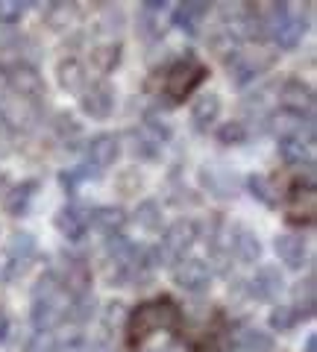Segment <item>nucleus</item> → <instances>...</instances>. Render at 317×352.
Returning <instances> with one entry per match:
<instances>
[{
	"label": "nucleus",
	"mask_w": 317,
	"mask_h": 352,
	"mask_svg": "<svg viewBox=\"0 0 317 352\" xmlns=\"http://www.w3.org/2000/svg\"><path fill=\"white\" fill-rule=\"evenodd\" d=\"M229 250H232L235 258L244 261V264H256L261 258V241H259V235L253 232V229H244V226H238L235 235L229 238Z\"/></svg>",
	"instance_id": "17"
},
{
	"label": "nucleus",
	"mask_w": 317,
	"mask_h": 352,
	"mask_svg": "<svg viewBox=\"0 0 317 352\" xmlns=\"http://www.w3.org/2000/svg\"><path fill=\"white\" fill-rule=\"evenodd\" d=\"M200 182L217 200H232V197L241 191V176L232 168H223V164H206L200 170Z\"/></svg>",
	"instance_id": "7"
},
{
	"label": "nucleus",
	"mask_w": 317,
	"mask_h": 352,
	"mask_svg": "<svg viewBox=\"0 0 317 352\" xmlns=\"http://www.w3.org/2000/svg\"><path fill=\"white\" fill-rule=\"evenodd\" d=\"M85 80H89V74H85V65L80 59H62L56 65V82L62 91H68V94H83V88H85Z\"/></svg>",
	"instance_id": "16"
},
{
	"label": "nucleus",
	"mask_w": 317,
	"mask_h": 352,
	"mask_svg": "<svg viewBox=\"0 0 317 352\" xmlns=\"http://www.w3.org/2000/svg\"><path fill=\"white\" fill-rule=\"evenodd\" d=\"M273 250H276L279 261L291 270H300L305 264V241L300 235H279L273 241Z\"/></svg>",
	"instance_id": "19"
},
{
	"label": "nucleus",
	"mask_w": 317,
	"mask_h": 352,
	"mask_svg": "<svg viewBox=\"0 0 317 352\" xmlns=\"http://www.w3.org/2000/svg\"><path fill=\"white\" fill-rule=\"evenodd\" d=\"M311 147V141H305V138H285V141H279V153H282V159L291 162V164H297L305 159V153H309Z\"/></svg>",
	"instance_id": "34"
},
{
	"label": "nucleus",
	"mask_w": 317,
	"mask_h": 352,
	"mask_svg": "<svg viewBox=\"0 0 317 352\" xmlns=\"http://www.w3.org/2000/svg\"><path fill=\"white\" fill-rule=\"evenodd\" d=\"M173 282H177L182 291L200 294V291L209 288L212 270L203 258H179L177 264H173Z\"/></svg>",
	"instance_id": "8"
},
{
	"label": "nucleus",
	"mask_w": 317,
	"mask_h": 352,
	"mask_svg": "<svg viewBox=\"0 0 317 352\" xmlns=\"http://www.w3.org/2000/svg\"><path fill=\"white\" fill-rule=\"evenodd\" d=\"M305 352H317V338L314 335L305 338Z\"/></svg>",
	"instance_id": "45"
},
{
	"label": "nucleus",
	"mask_w": 317,
	"mask_h": 352,
	"mask_svg": "<svg viewBox=\"0 0 317 352\" xmlns=\"http://www.w3.org/2000/svg\"><path fill=\"white\" fill-rule=\"evenodd\" d=\"M36 188H39V182H36V179H27V182L15 185V188L3 197V208H6V214H12V217L27 214L30 200H32V194H36Z\"/></svg>",
	"instance_id": "23"
},
{
	"label": "nucleus",
	"mask_w": 317,
	"mask_h": 352,
	"mask_svg": "<svg viewBox=\"0 0 317 352\" xmlns=\"http://www.w3.org/2000/svg\"><path fill=\"white\" fill-rule=\"evenodd\" d=\"M121 302H112V305H106V323H118L121 320Z\"/></svg>",
	"instance_id": "43"
},
{
	"label": "nucleus",
	"mask_w": 317,
	"mask_h": 352,
	"mask_svg": "<svg viewBox=\"0 0 317 352\" xmlns=\"http://www.w3.org/2000/svg\"><path fill=\"white\" fill-rule=\"evenodd\" d=\"M91 314H94V300L91 296H80V300L74 302V308H68V317L76 320V323H85Z\"/></svg>",
	"instance_id": "38"
},
{
	"label": "nucleus",
	"mask_w": 317,
	"mask_h": 352,
	"mask_svg": "<svg viewBox=\"0 0 317 352\" xmlns=\"http://www.w3.org/2000/svg\"><path fill=\"white\" fill-rule=\"evenodd\" d=\"M27 352H56V338H53V332H36Z\"/></svg>",
	"instance_id": "39"
},
{
	"label": "nucleus",
	"mask_w": 317,
	"mask_h": 352,
	"mask_svg": "<svg viewBox=\"0 0 317 352\" xmlns=\"http://www.w3.org/2000/svg\"><path fill=\"white\" fill-rule=\"evenodd\" d=\"M118 156H121V141H118L115 135H109V132H103V135L91 138L89 144V168H94L97 173L112 168V164L118 162Z\"/></svg>",
	"instance_id": "14"
},
{
	"label": "nucleus",
	"mask_w": 317,
	"mask_h": 352,
	"mask_svg": "<svg viewBox=\"0 0 317 352\" xmlns=\"http://www.w3.org/2000/svg\"><path fill=\"white\" fill-rule=\"evenodd\" d=\"M300 323V311L294 305H276L270 311V329L273 332H291Z\"/></svg>",
	"instance_id": "31"
},
{
	"label": "nucleus",
	"mask_w": 317,
	"mask_h": 352,
	"mask_svg": "<svg viewBox=\"0 0 317 352\" xmlns=\"http://www.w3.org/2000/svg\"><path fill=\"white\" fill-rule=\"evenodd\" d=\"M71 352H85V349H76V346H74V349H71Z\"/></svg>",
	"instance_id": "46"
},
{
	"label": "nucleus",
	"mask_w": 317,
	"mask_h": 352,
	"mask_svg": "<svg viewBox=\"0 0 317 352\" xmlns=\"http://www.w3.org/2000/svg\"><path fill=\"white\" fill-rule=\"evenodd\" d=\"M36 235L30 232H12V238H9L6 244V256L12 261H21V264H30L32 256H36Z\"/></svg>",
	"instance_id": "27"
},
{
	"label": "nucleus",
	"mask_w": 317,
	"mask_h": 352,
	"mask_svg": "<svg viewBox=\"0 0 317 352\" xmlns=\"http://www.w3.org/2000/svg\"><path fill=\"white\" fill-rule=\"evenodd\" d=\"M135 223L141 229H147V232H159L162 229V206L156 200H144V203H138L135 208Z\"/></svg>",
	"instance_id": "29"
},
{
	"label": "nucleus",
	"mask_w": 317,
	"mask_h": 352,
	"mask_svg": "<svg viewBox=\"0 0 317 352\" xmlns=\"http://www.w3.org/2000/svg\"><path fill=\"white\" fill-rule=\"evenodd\" d=\"M80 109L94 120H106L115 112V88L109 82H94L91 88H83Z\"/></svg>",
	"instance_id": "9"
},
{
	"label": "nucleus",
	"mask_w": 317,
	"mask_h": 352,
	"mask_svg": "<svg viewBox=\"0 0 317 352\" xmlns=\"http://www.w3.org/2000/svg\"><path fill=\"white\" fill-rule=\"evenodd\" d=\"M91 223L106 235H118L127 223V212L118 206H100L97 212H91Z\"/></svg>",
	"instance_id": "24"
},
{
	"label": "nucleus",
	"mask_w": 317,
	"mask_h": 352,
	"mask_svg": "<svg viewBox=\"0 0 317 352\" xmlns=\"http://www.w3.org/2000/svg\"><path fill=\"white\" fill-rule=\"evenodd\" d=\"M91 176H97V170L89 168V164H83V168H71V170L59 173V182H62V188H65V191L74 194L76 188H80V182H83V179H91Z\"/></svg>",
	"instance_id": "35"
},
{
	"label": "nucleus",
	"mask_w": 317,
	"mask_h": 352,
	"mask_svg": "<svg viewBox=\"0 0 317 352\" xmlns=\"http://www.w3.org/2000/svg\"><path fill=\"white\" fill-rule=\"evenodd\" d=\"M6 88L21 94V97H30V100H36V103L45 97V80H41V74L36 68H30V65H15V68H9L6 71Z\"/></svg>",
	"instance_id": "10"
},
{
	"label": "nucleus",
	"mask_w": 317,
	"mask_h": 352,
	"mask_svg": "<svg viewBox=\"0 0 317 352\" xmlns=\"http://www.w3.org/2000/svg\"><path fill=\"white\" fill-rule=\"evenodd\" d=\"M76 18H80V9H76L74 3H65V0H59V3H50L45 9V24L50 30H71L76 24Z\"/></svg>",
	"instance_id": "25"
},
{
	"label": "nucleus",
	"mask_w": 317,
	"mask_h": 352,
	"mask_svg": "<svg viewBox=\"0 0 317 352\" xmlns=\"http://www.w3.org/2000/svg\"><path fill=\"white\" fill-rule=\"evenodd\" d=\"M247 124L244 120H229V124H223L221 129H217V141L226 147H235V144H244L247 141Z\"/></svg>",
	"instance_id": "33"
},
{
	"label": "nucleus",
	"mask_w": 317,
	"mask_h": 352,
	"mask_svg": "<svg viewBox=\"0 0 317 352\" xmlns=\"http://www.w3.org/2000/svg\"><path fill=\"white\" fill-rule=\"evenodd\" d=\"M232 352H241V349H238V346H235V349H232Z\"/></svg>",
	"instance_id": "47"
},
{
	"label": "nucleus",
	"mask_w": 317,
	"mask_h": 352,
	"mask_svg": "<svg viewBox=\"0 0 317 352\" xmlns=\"http://www.w3.org/2000/svg\"><path fill=\"white\" fill-rule=\"evenodd\" d=\"M294 296H297L300 302L305 300V311L314 314V276H309L305 282H300V288L294 291Z\"/></svg>",
	"instance_id": "40"
},
{
	"label": "nucleus",
	"mask_w": 317,
	"mask_h": 352,
	"mask_svg": "<svg viewBox=\"0 0 317 352\" xmlns=\"http://www.w3.org/2000/svg\"><path fill=\"white\" fill-rule=\"evenodd\" d=\"M217 115H221V97L217 94L197 97L194 106H191V124H194V129H200V132L209 129L217 120Z\"/></svg>",
	"instance_id": "21"
},
{
	"label": "nucleus",
	"mask_w": 317,
	"mask_h": 352,
	"mask_svg": "<svg viewBox=\"0 0 317 352\" xmlns=\"http://www.w3.org/2000/svg\"><path fill=\"white\" fill-rule=\"evenodd\" d=\"M182 314L179 305L168 300V296H159V300L141 302L127 320V340L129 346H141L144 340H150L156 332H173L179 329Z\"/></svg>",
	"instance_id": "1"
},
{
	"label": "nucleus",
	"mask_w": 317,
	"mask_h": 352,
	"mask_svg": "<svg viewBox=\"0 0 317 352\" xmlns=\"http://www.w3.org/2000/svg\"><path fill=\"white\" fill-rule=\"evenodd\" d=\"M270 36L276 38V44L282 50H291V47H297L300 38L305 36V21L303 18H294L291 12L285 18H279L276 21V27L270 30Z\"/></svg>",
	"instance_id": "20"
},
{
	"label": "nucleus",
	"mask_w": 317,
	"mask_h": 352,
	"mask_svg": "<svg viewBox=\"0 0 317 352\" xmlns=\"http://www.w3.org/2000/svg\"><path fill=\"white\" fill-rule=\"evenodd\" d=\"M27 12V3L21 0H0V24H18Z\"/></svg>",
	"instance_id": "37"
},
{
	"label": "nucleus",
	"mask_w": 317,
	"mask_h": 352,
	"mask_svg": "<svg viewBox=\"0 0 317 352\" xmlns=\"http://www.w3.org/2000/svg\"><path fill=\"white\" fill-rule=\"evenodd\" d=\"M39 120V103L3 88L0 91V124L12 132H27Z\"/></svg>",
	"instance_id": "3"
},
{
	"label": "nucleus",
	"mask_w": 317,
	"mask_h": 352,
	"mask_svg": "<svg viewBox=\"0 0 317 352\" xmlns=\"http://www.w3.org/2000/svg\"><path fill=\"white\" fill-rule=\"evenodd\" d=\"M276 62V53L267 47H256V50H238L235 59H229V76L235 85H244L250 80H256L261 71H267Z\"/></svg>",
	"instance_id": "5"
},
{
	"label": "nucleus",
	"mask_w": 317,
	"mask_h": 352,
	"mask_svg": "<svg viewBox=\"0 0 317 352\" xmlns=\"http://www.w3.org/2000/svg\"><path fill=\"white\" fill-rule=\"evenodd\" d=\"M121 24H124V12L121 9H103V21H100V27L106 30V32H118L121 30Z\"/></svg>",
	"instance_id": "41"
},
{
	"label": "nucleus",
	"mask_w": 317,
	"mask_h": 352,
	"mask_svg": "<svg viewBox=\"0 0 317 352\" xmlns=\"http://www.w3.org/2000/svg\"><path fill=\"white\" fill-rule=\"evenodd\" d=\"M168 138H171L168 124H159V120L147 118L138 129H133V153L138 159H156Z\"/></svg>",
	"instance_id": "6"
},
{
	"label": "nucleus",
	"mask_w": 317,
	"mask_h": 352,
	"mask_svg": "<svg viewBox=\"0 0 317 352\" xmlns=\"http://www.w3.org/2000/svg\"><path fill=\"white\" fill-rule=\"evenodd\" d=\"M56 132H59L65 141H68V132H71V135H80V124H76L71 115L62 112V115H56Z\"/></svg>",
	"instance_id": "42"
},
{
	"label": "nucleus",
	"mask_w": 317,
	"mask_h": 352,
	"mask_svg": "<svg viewBox=\"0 0 317 352\" xmlns=\"http://www.w3.org/2000/svg\"><path fill=\"white\" fill-rule=\"evenodd\" d=\"M247 188H250V194L256 197L259 203H265V206H279V188H276V182L270 179V176H265V173H253L247 179Z\"/></svg>",
	"instance_id": "26"
},
{
	"label": "nucleus",
	"mask_w": 317,
	"mask_h": 352,
	"mask_svg": "<svg viewBox=\"0 0 317 352\" xmlns=\"http://www.w3.org/2000/svg\"><path fill=\"white\" fill-rule=\"evenodd\" d=\"M59 282V288L65 294H71V296H89L91 291V270H89V264L80 261V258H68L65 261V267H62V276H56Z\"/></svg>",
	"instance_id": "12"
},
{
	"label": "nucleus",
	"mask_w": 317,
	"mask_h": 352,
	"mask_svg": "<svg viewBox=\"0 0 317 352\" xmlns=\"http://www.w3.org/2000/svg\"><path fill=\"white\" fill-rule=\"evenodd\" d=\"M238 349L241 352H273V335L261 332V329H244L238 338Z\"/></svg>",
	"instance_id": "30"
},
{
	"label": "nucleus",
	"mask_w": 317,
	"mask_h": 352,
	"mask_svg": "<svg viewBox=\"0 0 317 352\" xmlns=\"http://www.w3.org/2000/svg\"><path fill=\"white\" fill-rule=\"evenodd\" d=\"M282 288H285V279H282L279 267H270V264H265V267L256 270V276L247 282V291L250 296H256V300H276V296L282 294Z\"/></svg>",
	"instance_id": "13"
},
{
	"label": "nucleus",
	"mask_w": 317,
	"mask_h": 352,
	"mask_svg": "<svg viewBox=\"0 0 317 352\" xmlns=\"http://www.w3.org/2000/svg\"><path fill=\"white\" fill-rule=\"evenodd\" d=\"M91 226V208L83 206V203H71L59 208L56 214V229L68 238V241H80L85 235V229Z\"/></svg>",
	"instance_id": "11"
},
{
	"label": "nucleus",
	"mask_w": 317,
	"mask_h": 352,
	"mask_svg": "<svg viewBox=\"0 0 317 352\" xmlns=\"http://www.w3.org/2000/svg\"><path fill=\"white\" fill-rule=\"evenodd\" d=\"M121 62V44H100V47L91 50V68L97 74H112Z\"/></svg>",
	"instance_id": "28"
},
{
	"label": "nucleus",
	"mask_w": 317,
	"mask_h": 352,
	"mask_svg": "<svg viewBox=\"0 0 317 352\" xmlns=\"http://www.w3.org/2000/svg\"><path fill=\"white\" fill-rule=\"evenodd\" d=\"M138 32H141L144 38H156V36H162V9H150L147 3L141 6Z\"/></svg>",
	"instance_id": "32"
},
{
	"label": "nucleus",
	"mask_w": 317,
	"mask_h": 352,
	"mask_svg": "<svg viewBox=\"0 0 317 352\" xmlns=\"http://www.w3.org/2000/svg\"><path fill=\"white\" fill-rule=\"evenodd\" d=\"M206 80V68L197 59L191 56H185L179 59L177 65H171L168 74H165V97H171L173 103H179L185 100L197 85H200Z\"/></svg>",
	"instance_id": "4"
},
{
	"label": "nucleus",
	"mask_w": 317,
	"mask_h": 352,
	"mask_svg": "<svg viewBox=\"0 0 317 352\" xmlns=\"http://www.w3.org/2000/svg\"><path fill=\"white\" fill-rule=\"evenodd\" d=\"M9 338V317L0 311V344H3V340Z\"/></svg>",
	"instance_id": "44"
},
{
	"label": "nucleus",
	"mask_w": 317,
	"mask_h": 352,
	"mask_svg": "<svg viewBox=\"0 0 317 352\" xmlns=\"http://www.w3.org/2000/svg\"><path fill=\"white\" fill-rule=\"evenodd\" d=\"M303 126H309V120H303V115L297 112H273L267 115V129L276 135L279 141H285V138H303Z\"/></svg>",
	"instance_id": "18"
},
{
	"label": "nucleus",
	"mask_w": 317,
	"mask_h": 352,
	"mask_svg": "<svg viewBox=\"0 0 317 352\" xmlns=\"http://www.w3.org/2000/svg\"><path fill=\"white\" fill-rule=\"evenodd\" d=\"M238 44H241V41H238L229 30H221V32H217V36L212 38V47H215V53H217L221 59H229V56L235 59V56H238Z\"/></svg>",
	"instance_id": "36"
},
{
	"label": "nucleus",
	"mask_w": 317,
	"mask_h": 352,
	"mask_svg": "<svg viewBox=\"0 0 317 352\" xmlns=\"http://www.w3.org/2000/svg\"><path fill=\"white\" fill-rule=\"evenodd\" d=\"M206 15H209V3H203V0H191V3H179L177 6V12H173V24L194 36V32L200 30Z\"/></svg>",
	"instance_id": "22"
},
{
	"label": "nucleus",
	"mask_w": 317,
	"mask_h": 352,
	"mask_svg": "<svg viewBox=\"0 0 317 352\" xmlns=\"http://www.w3.org/2000/svg\"><path fill=\"white\" fill-rule=\"evenodd\" d=\"M279 103H282V109H285V112L303 115V109H311V103H314L311 88L305 85L303 80H288V82H282V88H279Z\"/></svg>",
	"instance_id": "15"
},
{
	"label": "nucleus",
	"mask_w": 317,
	"mask_h": 352,
	"mask_svg": "<svg viewBox=\"0 0 317 352\" xmlns=\"http://www.w3.org/2000/svg\"><path fill=\"white\" fill-rule=\"evenodd\" d=\"M194 241H197V223L188 217H179L165 229L162 244L153 252V258H156V264H173V261L185 258V252L194 247Z\"/></svg>",
	"instance_id": "2"
}]
</instances>
